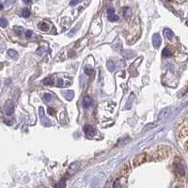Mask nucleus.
Returning <instances> with one entry per match:
<instances>
[{"label": "nucleus", "mask_w": 188, "mask_h": 188, "mask_svg": "<svg viewBox=\"0 0 188 188\" xmlns=\"http://www.w3.org/2000/svg\"><path fill=\"white\" fill-rule=\"evenodd\" d=\"M168 112H169V108H165V109L162 110L161 113H160L159 116H158V120H164V119L168 115Z\"/></svg>", "instance_id": "obj_6"}, {"label": "nucleus", "mask_w": 188, "mask_h": 188, "mask_svg": "<svg viewBox=\"0 0 188 188\" xmlns=\"http://www.w3.org/2000/svg\"><path fill=\"white\" fill-rule=\"evenodd\" d=\"M55 188H66V182L65 180H60L58 184L55 185Z\"/></svg>", "instance_id": "obj_10"}, {"label": "nucleus", "mask_w": 188, "mask_h": 188, "mask_svg": "<svg viewBox=\"0 0 188 188\" xmlns=\"http://www.w3.org/2000/svg\"><path fill=\"white\" fill-rule=\"evenodd\" d=\"M145 157H146V153H142L140 155H137L135 159H134V165L136 167V165H139L140 164H142L143 162H145Z\"/></svg>", "instance_id": "obj_3"}, {"label": "nucleus", "mask_w": 188, "mask_h": 188, "mask_svg": "<svg viewBox=\"0 0 188 188\" xmlns=\"http://www.w3.org/2000/svg\"><path fill=\"white\" fill-rule=\"evenodd\" d=\"M38 27L39 28H40L41 30H43V31H46V30H48V25L46 24V23H44V22H41L40 24L38 25Z\"/></svg>", "instance_id": "obj_8"}, {"label": "nucleus", "mask_w": 188, "mask_h": 188, "mask_svg": "<svg viewBox=\"0 0 188 188\" xmlns=\"http://www.w3.org/2000/svg\"><path fill=\"white\" fill-rule=\"evenodd\" d=\"M3 5H2V3H0V10H1V9H3Z\"/></svg>", "instance_id": "obj_23"}, {"label": "nucleus", "mask_w": 188, "mask_h": 188, "mask_svg": "<svg viewBox=\"0 0 188 188\" xmlns=\"http://www.w3.org/2000/svg\"><path fill=\"white\" fill-rule=\"evenodd\" d=\"M9 55L12 58H16L17 57V53H16V51H14V50H12V49H10V50H9Z\"/></svg>", "instance_id": "obj_18"}, {"label": "nucleus", "mask_w": 188, "mask_h": 188, "mask_svg": "<svg viewBox=\"0 0 188 188\" xmlns=\"http://www.w3.org/2000/svg\"><path fill=\"white\" fill-rule=\"evenodd\" d=\"M22 15L24 16V17H28V16L30 15V10H29V9L28 8H25V9H22Z\"/></svg>", "instance_id": "obj_12"}, {"label": "nucleus", "mask_w": 188, "mask_h": 188, "mask_svg": "<svg viewBox=\"0 0 188 188\" xmlns=\"http://www.w3.org/2000/svg\"><path fill=\"white\" fill-rule=\"evenodd\" d=\"M43 84L44 85H52L53 84V79L50 77H46L45 79H43Z\"/></svg>", "instance_id": "obj_13"}, {"label": "nucleus", "mask_w": 188, "mask_h": 188, "mask_svg": "<svg viewBox=\"0 0 188 188\" xmlns=\"http://www.w3.org/2000/svg\"><path fill=\"white\" fill-rule=\"evenodd\" d=\"M152 42H153V45L155 48H158L160 45H161V38H160L159 34H155L153 36Z\"/></svg>", "instance_id": "obj_4"}, {"label": "nucleus", "mask_w": 188, "mask_h": 188, "mask_svg": "<svg viewBox=\"0 0 188 188\" xmlns=\"http://www.w3.org/2000/svg\"><path fill=\"white\" fill-rule=\"evenodd\" d=\"M84 132H85V134L88 136H94L96 135V130L91 125H86L84 127Z\"/></svg>", "instance_id": "obj_2"}, {"label": "nucleus", "mask_w": 188, "mask_h": 188, "mask_svg": "<svg viewBox=\"0 0 188 188\" xmlns=\"http://www.w3.org/2000/svg\"><path fill=\"white\" fill-rule=\"evenodd\" d=\"M128 171H129V167H128V165H124L123 168H122V169H121V171H120V173H121V175H125L127 172H128Z\"/></svg>", "instance_id": "obj_15"}, {"label": "nucleus", "mask_w": 188, "mask_h": 188, "mask_svg": "<svg viewBox=\"0 0 188 188\" xmlns=\"http://www.w3.org/2000/svg\"><path fill=\"white\" fill-rule=\"evenodd\" d=\"M108 20L110 22H116L119 20V16L116 15V14H113V15H109L108 16Z\"/></svg>", "instance_id": "obj_14"}, {"label": "nucleus", "mask_w": 188, "mask_h": 188, "mask_svg": "<svg viewBox=\"0 0 188 188\" xmlns=\"http://www.w3.org/2000/svg\"><path fill=\"white\" fill-rule=\"evenodd\" d=\"M92 104V100L91 98H90L88 96H86L84 98V100H83V106L85 108H88Z\"/></svg>", "instance_id": "obj_5"}, {"label": "nucleus", "mask_w": 188, "mask_h": 188, "mask_svg": "<svg viewBox=\"0 0 188 188\" xmlns=\"http://www.w3.org/2000/svg\"><path fill=\"white\" fill-rule=\"evenodd\" d=\"M114 12H115V9H114L113 8H109V9H107V13H108L109 15H113V14H114Z\"/></svg>", "instance_id": "obj_20"}, {"label": "nucleus", "mask_w": 188, "mask_h": 188, "mask_svg": "<svg viewBox=\"0 0 188 188\" xmlns=\"http://www.w3.org/2000/svg\"><path fill=\"white\" fill-rule=\"evenodd\" d=\"M58 82H59V83H61V82H62V80H59ZM58 87H62V84H58Z\"/></svg>", "instance_id": "obj_24"}, {"label": "nucleus", "mask_w": 188, "mask_h": 188, "mask_svg": "<svg viewBox=\"0 0 188 188\" xmlns=\"http://www.w3.org/2000/svg\"><path fill=\"white\" fill-rule=\"evenodd\" d=\"M43 98H44V101L47 102V103L50 102V101L52 100V96H51L49 93H45V94H44V95H43Z\"/></svg>", "instance_id": "obj_17"}, {"label": "nucleus", "mask_w": 188, "mask_h": 188, "mask_svg": "<svg viewBox=\"0 0 188 188\" xmlns=\"http://www.w3.org/2000/svg\"><path fill=\"white\" fill-rule=\"evenodd\" d=\"M164 34H165V38L168 39V40H172L173 39V37H174V34H173V32L171 31V30H169V29H165V31H164Z\"/></svg>", "instance_id": "obj_7"}, {"label": "nucleus", "mask_w": 188, "mask_h": 188, "mask_svg": "<svg viewBox=\"0 0 188 188\" xmlns=\"http://www.w3.org/2000/svg\"><path fill=\"white\" fill-rule=\"evenodd\" d=\"M86 73L87 74V75H92L93 74V73H94V71H93V69H90V68H86Z\"/></svg>", "instance_id": "obj_19"}, {"label": "nucleus", "mask_w": 188, "mask_h": 188, "mask_svg": "<svg viewBox=\"0 0 188 188\" xmlns=\"http://www.w3.org/2000/svg\"><path fill=\"white\" fill-rule=\"evenodd\" d=\"M172 55V52H171L169 47H165L163 50V56L164 57H170Z\"/></svg>", "instance_id": "obj_11"}, {"label": "nucleus", "mask_w": 188, "mask_h": 188, "mask_svg": "<svg viewBox=\"0 0 188 188\" xmlns=\"http://www.w3.org/2000/svg\"><path fill=\"white\" fill-rule=\"evenodd\" d=\"M8 26V20L5 19V18H1L0 19V26L5 27Z\"/></svg>", "instance_id": "obj_16"}, {"label": "nucleus", "mask_w": 188, "mask_h": 188, "mask_svg": "<svg viewBox=\"0 0 188 188\" xmlns=\"http://www.w3.org/2000/svg\"><path fill=\"white\" fill-rule=\"evenodd\" d=\"M26 36L27 38H30V37L32 36V31H31V30H27L26 33Z\"/></svg>", "instance_id": "obj_21"}, {"label": "nucleus", "mask_w": 188, "mask_h": 188, "mask_svg": "<svg viewBox=\"0 0 188 188\" xmlns=\"http://www.w3.org/2000/svg\"><path fill=\"white\" fill-rule=\"evenodd\" d=\"M74 91H71V90H68V91H66V92H64V96L68 99L69 101H71V99L74 98Z\"/></svg>", "instance_id": "obj_9"}, {"label": "nucleus", "mask_w": 188, "mask_h": 188, "mask_svg": "<svg viewBox=\"0 0 188 188\" xmlns=\"http://www.w3.org/2000/svg\"><path fill=\"white\" fill-rule=\"evenodd\" d=\"M79 3V1H71V6H74V5H76V4H78Z\"/></svg>", "instance_id": "obj_22"}, {"label": "nucleus", "mask_w": 188, "mask_h": 188, "mask_svg": "<svg viewBox=\"0 0 188 188\" xmlns=\"http://www.w3.org/2000/svg\"><path fill=\"white\" fill-rule=\"evenodd\" d=\"M13 111H14L13 103L10 100L7 101L4 104V112H5V114H6L7 116H10V115H12Z\"/></svg>", "instance_id": "obj_1"}]
</instances>
